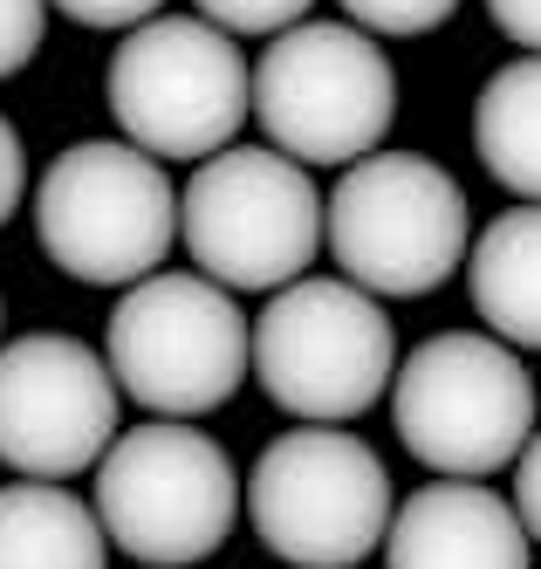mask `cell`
<instances>
[{
	"instance_id": "5b68a950",
	"label": "cell",
	"mask_w": 541,
	"mask_h": 569,
	"mask_svg": "<svg viewBox=\"0 0 541 569\" xmlns=\"http://www.w3.org/2000/svg\"><path fill=\"white\" fill-rule=\"evenodd\" d=\"M391 426L404 453L445 480H487L534 439V378L514 343L439 330L391 371Z\"/></svg>"
},
{
	"instance_id": "9a60e30c",
	"label": "cell",
	"mask_w": 541,
	"mask_h": 569,
	"mask_svg": "<svg viewBox=\"0 0 541 569\" xmlns=\"http://www.w3.org/2000/svg\"><path fill=\"white\" fill-rule=\"evenodd\" d=\"M480 166L521 199H541V56H514L473 97Z\"/></svg>"
},
{
	"instance_id": "ffe728a7",
	"label": "cell",
	"mask_w": 541,
	"mask_h": 569,
	"mask_svg": "<svg viewBox=\"0 0 541 569\" xmlns=\"http://www.w3.org/2000/svg\"><path fill=\"white\" fill-rule=\"evenodd\" d=\"M514 515L528 528V542H541V432L521 446V460H514Z\"/></svg>"
},
{
	"instance_id": "7402d4cb",
	"label": "cell",
	"mask_w": 541,
	"mask_h": 569,
	"mask_svg": "<svg viewBox=\"0 0 541 569\" xmlns=\"http://www.w3.org/2000/svg\"><path fill=\"white\" fill-rule=\"evenodd\" d=\"M487 14H493V28H501L514 49L541 56V0H487Z\"/></svg>"
},
{
	"instance_id": "603a6c76",
	"label": "cell",
	"mask_w": 541,
	"mask_h": 569,
	"mask_svg": "<svg viewBox=\"0 0 541 569\" xmlns=\"http://www.w3.org/2000/svg\"><path fill=\"white\" fill-rule=\"evenodd\" d=\"M0 330H8V302H0Z\"/></svg>"
},
{
	"instance_id": "3957f363",
	"label": "cell",
	"mask_w": 541,
	"mask_h": 569,
	"mask_svg": "<svg viewBox=\"0 0 541 569\" xmlns=\"http://www.w3.org/2000/svg\"><path fill=\"white\" fill-rule=\"evenodd\" d=\"M103 363L151 419H206L254 371V322L213 274H144L110 309Z\"/></svg>"
},
{
	"instance_id": "cb8c5ba5",
	"label": "cell",
	"mask_w": 541,
	"mask_h": 569,
	"mask_svg": "<svg viewBox=\"0 0 541 569\" xmlns=\"http://www.w3.org/2000/svg\"><path fill=\"white\" fill-rule=\"evenodd\" d=\"M138 569H151V562H138Z\"/></svg>"
},
{
	"instance_id": "8992f818",
	"label": "cell",
	"mask_w": 541,
	"mask_h": 569,
	"mask_svg": "<svg viewBox=\"0 0 541 569\" xmlns=\"http://www.w3.org/2000/svg\"><path fill=\"white\" fill-rule=\"evenodd\" d=\"M398 117V69L357 21H295L254 62V124L295 166H357Z\"/></svg>"
},
{
	"instance_id": "5bb4252c",
	"label": "cell",
	"mask_w": 541,
	"mask_h": 569,
	"mask_svg": "<svg viewBox=\"0 0 541 569\" xmlns=\"http://www.w3.org/2000/svg\"><path fill=\"white\" fill-rule=\"evenodd\" d=\"M0 569H110V536L62 480L0 487Z\"/></svg>"
},
{
	"instance_id": "e0dca14e",
	"label": "cell",
	"mask_w": 541,
	"mask_h": 569,
	"mask_svg": "<svg viewBox=\"0 0 541 569\" xmlns=\"http://www.w3.org/2000/svg\"><path fill=\"white\" fill-rule=\"evenodd\" d=\"M192 8L227 34H281V28L309 21L315 0H192Z\"/></svg>"
},
{
	"instance_id": "30bf717a",
	"label": "cell",
	"mask_w": 541,
	"mask_h": 569,
	"mask_svg": "<svg viewBox=\"0 0 541 569\" xmlns=\"http://www.w3.org/2000/svg\"><path fill=\"white\" fill-rule=\"evenodd\" d=\"M254 536L288 569H357L391 528V473L343 426H295L240 487Z\"/></svg>"
},
{
	"instance_id": "d6986e66",
	"label": "cell",
	"mask_w": 541,
	"mask_h": 569,
	"mask_svg": "<svg viewBox=\"0 0 541 569\" xmlns=\"http://www.w3.org/2000/svg\"><path fill=\"white\" fill-rule=\"evenodd\" d=\"M56 14H69L76 28H138L151 14H164V0H49Z\"/></svg>"
},
{
	"instance_id": "52a82bcc",
	"label": "cell",
	"mask_w": 541,
	"mask_h": 569,
	"mask_svg": "<svg viewBox=\"0 0 541 569\" xmlns=\"http://www.w3.org/2000/svg\"><path fill=\"white\" fill-rule=\"evenodd\" d=\"M90 508L123 556L151 569H192L233 536L240 480L220 439H206L186 419H151L103 446Z\"/></svg>"
},
{
	"instance_id": "7c38bea8",
	"label": "cell",
	"mask_w": 541,
	"mask_h": 569,
	"mask_svg": "<svg viewBox=\"0 0 541 569\" xmlns=\"http://www.w3.org/2000/svg\"><path fill=\"white\" fill-rule=\"evenodd\" d=\"M528 528L514 501L480 480H425L384 528V569H528Z\"/></svg>"
},
{
	"instance_id": "44dd1931",
	"label": "cell",
	"mask_w": 541,
	"mask_h": 569,
	"mask_svg": "<svg viewBox=\"0 0 541 569\" xmlns=\"http://www.w3.org/2000/svg\"><path fill=\"white\" fill-rule=\"evenodd\" d=\"M21 192H28V151H21V131L0 117V227L14 220Z\"/></svg>"
},
{
	"instance_id": "8fae6325",
	"label": "cell",
	"mask_w": 541,
	"mask_h": 569,
	"mask_svg": "<svg viewBox=\"0 0 541 569\" xmlns=\"http://www.w3.org/2000/svg\"><path fill=\"white\" fill-rule=\"evenodd\" d=\"M117 378L82 337L34 330L0 343V460L28 480H69L117 439Z\"/></svg>"
},
{
	"instance_id": "7a4b0ae2",
	"label": "cell",
	"mask_w": 541,
	"mask_h": 569,
	"mask_svg": "<svg viewBox=\"0 0 541 569\" xmlns=\"http://www.w3.org/2000/svg\"><path fill=\"white\" fill-rule=\"evenodd\" d=\"M322 240L337 254L343 281L370 289L378 302L432 296L439 281L460 274L473 248L467 192L425 151H370L343 166L337 192L322 207Z\"/></svg>"
},
{
	"instance_id": "277c9868",
	"label": "cell",
	"mask_w": 541,
	"mask_h": 569,
	"mask_svg": "<svg viewBox=\"0 0 541 569\" xmlns=\"http://www.w3.org/2000/svg\"><path fill=\"white\" fill-rule=\"evenodd\" d=\"M34 240L69 281L131 289L172 254L179 192L151 151L123 138H82L34 186Z\"/></svg>"
},
{
	"instance_id": "2e32d148",
	"label": "cell",
	"mask_w": 541,
	"mask_h": 569,
	"mask_svg": "<svg viewBox=\"0 0 541 569\" xmlns=\"http://www.w3.org/2000/svg\"><path fill=\"white\" fill-rule=\"evenodd\" d=\"M363 34H432L460 14V0H337Z\"/></svg>"
},
{
	"instance_id": "9c48e42d",
	"label": "cell",
	"mask_w": 541,
	"mask_h": 569,
	"mask_svg": "<svg viewBox=\"0 0 541 569\" xmlns=\"http://www.w3.org/2000/svg\"><path fill=\"white\" fill-rule=\"evenodd\" d=\"M254 371L261 391L302 426L363 419L398 371V337L384 302L357 281L295 274L268 296L254 322Z\"/></svg>"
},
{
	"instance_id": "6da1fadb",
	"label": "cell",
	"mask_w": 541,
	"mask_h": 569,
	"mask_svg": "<svg viewBox=\"0 0 541 569\" xmlns=\"http://www.w3.org/2000/svg\"><path fill=\"white\" fill-rule=\"evenodd\" d=\"M103 103L123 144L151 151L158 166H199L254 117V69L240 56V34L206 14H151L123 28L103 69Z\"/></svg>"
},
{
	"instance_id": "ba28073f",
	"label": "cell",
	"mask_w": 541,
	"mask_h": 569,
	"mask_svg": "<svg viewBox=\"0 0 541 569\" xmlns=\"http://www.w3.org/2000/svg\"><path fill=\"white\" fill-rule=\"evenodd\" d=\"M179 240L220 289H288L322 254V192L309 166L274 144H227L199 158L179 192Z\"/></svg>"
},
{
	"instance_id": "ac0fdd59",
	"label": "cell",
	"mask_w": 541,
	"mask_h": 569,
	"mask_svg": "<svg viewBox=\"0 0 541 569\" xmlns=\"http://www.w3.org/2000/svg\"><path fill=\"white\" fill-rule=\"evenodd\" d=\"M41 34H49V0H0V83L41 56Z\"/></svg>"
},
{
	"instance_id": "4fadbf2b",
	"label": "cell",
	"mask_w": 541,
	"mask_h": 569,
	"mask_svg": "<svg viewBox=\"0 0 541 569\" xmlns=\"http://www.w3.org/2000/svg\"><path fill=\"white\" fill-rule=\"evenodd\" d=\"M467 296L514 350H541V199H521L467 248Z\"/></svg>"
}]
</instances>
